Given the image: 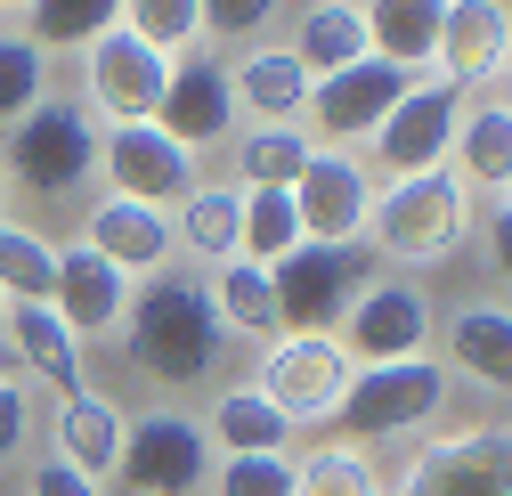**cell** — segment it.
I'll return each mask as SVG.
<instances>
[{
    "label": "cell",
    "instance_id": "cell-1",
    "mask_svg": "<svg viewBox=\"0 0 512 496\" xmlns=\"http://www.w3.org/2000/svg\"><path fill=\"white\" fill-rule=\"evenodd\" d=\"M220 318H212V301H204V277H179L163 269L155 285H139L131 301V326H122V350H131V366L147 383L163 391H196L212 383V366H220Z\"/></svg>",
    "mask_w": 512,
    "mask_h": 496
},
{
    "label": "cell",
    "instance_id": "cell-2",
    "mask_svg": "<svg viewBox=\"0 0 512 496\" xmlns=\"http://www.w3.org/2000/svg\"><path fill=\"white\" fill-rule=\"evenodd\" d=\"M480 204L464 196V179L456 171H415V179H391V188H374V212H366V253L374 269H391V277H415L447 253H464V236H472Z\"/></svg>",
    "mask_w": 512,
    "mask_h": 496
},
{
    "label": "cell",
    "instance_id": "cell-3",
    "mask_svg": "<svg viewBox=\"0 0 512 496\" xmlns=\"http://www.w3.org/2000/svg\"><path fill=\"white\" fill-rule=\"evenodd\" d=\"M0 171L9 188H33V196H74L98 179V122L82 114V98L49 90L9 139H0Z\"/></svg>",
    "mask_w": 512,
    "mask_h": 496
},
{
    "label": "cell",
    "instance_id": "cell-4",
    "mask_svg": "<svg viewBox=\"0 0 512 496\" xmlns=\"http://www.w3.org/2000/svg\"><path fill=\"white\" fill-rule=\"evenodd\" d=\"M439 407H447V366L439 358H399V366H358L334 423H342L350 448H366V440H407Z\"/></svg>",
    "mask_w": 512,
    "mask_h": 496
},
{
    "label": "cell",
    "instance_id": "cell-5",
    "mask_svg": "<svg viewBox=\"0 0 512 496\" xmlns=\"http://www.w3.org/2000/svg\"><path fill=\"white\" fill-rule=\"evenodd\" d=\"M374 253L366 244H301V253H285L269 269V293H277V318L285 334H334L342 309L374 285Z\"/></svg>",
    "mask_w": 512,
    "mask_h": 496
},
{
    "label": "cell",
    "instance_id": "cell-6",
    "mask_svg": "<svg viewBox=\"0 0 512 496\" xmlns=\"http://www.w3.org/2000/svg\"><path fill=\"white\" fill-rule=\"evenodd\" d=\"M114 480L131 488V496H204V480H212L204 415H187V407H147V415H131Z\"/></svg>",
    "mask_w": 512,
    "mask_h": 496
},
{
    "label": "cell",
    "instance_id": "cell-7",
    "mask_svg": "<svg viewBox=\"0 0 512 496\" xmlns=\"http://www.w3.org/2000/svg\"><path fill=\"white\" fill-rule=\"evenodd\" d=\"M350 375H358V366L342 358L334 334H277V342H261V375H252V391H261L293 431H317V423H334Z\"/></svg>",
    "mask_w": 512,
    "mask_h": 496
},
{
    "label": "cell",
    "instance_id": "cell-8",
    "mask_svg": "<svg viewBox=\"0 0 512 496\" xmlns=\"http://www.w3.org/2000/svg\"><path fill=\"white\" fill-rule=\"evenodd\" d=\"M431 334H439L431 293H423L415 277H391V269H382V277H374V285L342 309V326H334V342H342V358H350V366L431 358Z\"/></svg>",
    "mask_w": 512,
    "mask_h": 496
},
{
    "label": "cell",
    "instance_id": "cell-9",
    "mask_svg": "<svg viewBox=\"0 0 512 496\" xmlns=\"http://www.w3.org/2000/svg\"><path fill=\"white\" fill-rule=\"evenodd\" d=\"M163 82H171V57H155L139 33H98L82 49V114L98 122V131H131V122H155L163 106Z\"/></svg>",
    "mask_w": 512,
    "mask_h": 496
},
{
    "label": "cell",
    "instance_id": "cell-10",
    "mask_svg": "<svg viewBox=\"0 0 512 496\" xmlns=\"http://www.w3.org/2000/svg\"><path fill=\"white\" fill-rule=\"evenodd\" d=\"M464 90H447L439 74H423V82H407L399 90V106L382 114V131L366 139L374 147V179L391 188V179H415V171H447V147H456V122H464Z\"/></svg>",
    "mask_w": 512,
    "mask_h": 496
},
{
    "label": "cell",
    "instance_id": "cell-11",
    "mask_svg": "<svg viewBox=\"0 0 512 496\" xmlns=\"http://www.w3.org/2000/svg\"><path fill=\"white\" fill-rule=\"evenodd\" d=\"M155 131L187 155H212L244 131L236 114V90H228V57L220 49H187L171 57V82H163V106H155Z\"/></svg>",
    "mask_w": 512,
    "mask_h": 496
},
{
    "label": "cell",
    "instance_id": "cell-12",
    "mask_svg": "<svg viewBox=\"0 0 512 496\" xmlns=\"http://www.w3.org/2000/svg\"><path fill=\"white\" fill-rule=\"evenodd\" d=\"M98 179H106V196H122V204L179 212L187 188H196V155L171 147L155 122H131V131H98Z\"/></svg>",
    "mask_w": 512,
    "mask_h": 496
},
{
    "label": "cell",
    "instance_id": "cell-13",
    "mask_svg": "<svg viewBox=\"0 0 512 496\" xmlns=\"http://www.w3.org/2000/svg\"><path fill=\"white\" fill-rule=\"evenodd\" d=\"M382 496H512V431L472 423L456 440H431L399 472V488H382Z\"/></svg>",
    "mask_w": 512,
    "mask_h": 496
},
{
    "label": "cell",
    "instance_id": "cell-14",
    "mask_svg": "<svg viewBox=\"0 0 512 496\" xmlns=\"http://www.w3.org/2000/svg\"><path fill=\"white\" fill-rule=\"evenodd\" d=\"M374 188L382 179L366 171V155H334L317 147L309 171L293 179V220H301V244H358L366 236V212H374Z\"/></svg>",
    "mask_w": 512,
    "mask_h": 496
},
{
    "label": "cell",
    "instance_id": "cell-15",
    "mask_svg": "<svg viewBox=\"0 0 512 496\" xmlns=\"http://www.w3.org/2000/svg\"><path fill=\"white\" fill-rule=\"evenodd\" d=\"M399 90H407V74H391V66H374V57H358L350 74H326L309 90V114H301V131H309V147H334V155H358L374 131H382V114L399 106Z\"/></svg>",
    "mask_w": 512,
    "mask_h": 496
},
{
    "label": "cell",
    "instance_id": "cell-16",
    "mask_svg": "<svg viewBox=\"0 0 512 496\" xmlns=\"http://www.w3.org/2000/svg\"><path fill=\"white\" fill-rule=\"evenodd\" d=\"M131 301L139 285L106 269L90 244H57V285H49V309H57V326H66L82 350L90 342H122V326H131Z\"/></svg>",
    "mask_w": 512,
    "mask_h": 496
},
{
    "label": "cell",
    "instance_id": "cell-17",
    "mask_svg": "<svg viewBox=\"0 0 512 496\" xmlns=\"http://www.w3.org/2000/svg\"><path fill=\"white\" fill-rule=\"evenodd\" d=\"M74 244H90V253L106 269H122L131 285H155L171 261H179V244H171V212H147V204H122V196H98L74 228Z\"/></svg>",
    "mask_w": 512,
    "mask_h": 496
},
{
    "label": "cell",
    "instance_id": "cell-18",
    "mask_svg": "<svg viewBox=\"0 0 512 496\" xmlns=\"http://www.w3.org/2000/svg\"><path fill=\"white\" fill-rule=\"evenodd\" d=\"M504 57H512V9L496 0H447L439 9V82L447 90H496L504 82Z\"/></svg>",
    "mask_w": 512,
    "mask_h": 496
},
{
    "label": "cell",
    "instance_id": "cell-19",
    "mask_svg": "<svg viewBox=\"0 0 512 496\" xmlns=\"http://www.w3.org/2000/svg\"><path fill=\"white\" fill-rule=\"evenodd\" d=\"M0 342H9V366H25L33 383H49L57 399H82L90 391V350L57 326V309L49 301H17V309H0ZM17 375V383H25Z\"/></svg>",
    "mask_w": 512,
    "mask_h": 496
},
{
    "label": "cell",
    "instance_id": "cell-20",
    "mask_svg": "<svg viewBox=\"0 0 512 496\" xmlns=\"http://www.w3.org/2000/svg\"><path fill=\"white\" fill-rule=\"evenodd\" d=\"M447 171L464 179L472 204H504L512 188V98L504 90H480L456 122V147H447Z\"/></svg>",
    "mask_w": 512,
    "mask_h": 496
},
{
    "label": "cell",
    "instance_id": "cell-21",
    "mask_svg": "<svg viewBox=\"0 0 512 496\" xmlns=\"http://www.w3.org/2000/svg\"><path fill=\"white\" fill-rule=\"evenodd\" d=\"M122 431H131V415H122L114 399H98V391H82V399H57V415H49V456L66 464V472H82V480H114V464H122Z\"/></svg>",
    "mask_w": 512,
    "mask_h": 496
},
{
    "label": "cell",
    "instance_id": "cell-22",
    "mask_svg": "<svg viewBox=\"0 0 512 496\" xmlns=\"http://www.w3.org/2000/svg\"><path fill=\"white\" fill-rule=\"evenodd\" d=\"M228 90H236V114L244 122H301L317 82L301 74V57L285 41H261V49H244L236 66H228Z\"/></svg>",
    "mask_w": 512,
    "mask_h": 496
},
{
    "label": "cell",
    "instance_id": "cell-23",
    "mask_svg": "<svg viewBox=\"0 0 512 496\" xmlns=\"http://www.w3.org/2000/svg\"><path fill=\"white\" fill-rule=\"evenodd\" d=\"M447 366H456L472 391H512V309L504 301H464L456 318H447Z\"/></svg>",
    "mask_w": 512,
    "mask_h": 496
},
{
    "label": "cell",
    "instance_id": "cell-24",
    "mask_svg": "<svg viewBox=\"0 0 512 496\" xmlns=\"http://www.w3.org/2000/svg\"><path fill=\"white\" fill-rule=\"evenodd\" d=\"M366 57L423 82L439 66V0H374L366 9Z\"/></svg>",
    "mask_w": 512,
    "mask_h": 496
},
{
    "label": "cell",
    "instance_id": "cell-25",
    "mask_svg": "<svg viewBox=\"0 0 512 496\" xmlns=\"http://www.w3.org/2000/svg\"><path fill=\"white\" fill-rule=\"evenodd\" d=\"M236 228H244V188L236 179H196L187 204L171 212V244L187 261H204V269L236 261Z\"/></svg>",
    "mask_w": 512,
    "mask_h": 496
},
{
    "label": "cell",
    "instance_id": "cell-26",
    "mask_svg": "<svg viewBox=\"0 0 512 496\" xmlns=\"http://www.w3.org/2000/svg\"><path fill=\"white\" fill-rule=\"evenodd\" d=\"M204 440H212V464L220 456H293V423L252 391V383H228L204 415Z\"/></svg>",
    "mask_w": 512,
    "mask_h": 496
},
{
    "label": "cell",
    "instance_id": "cell-27",
    "mask_svg": "<svg viewBox=\"0 0 512 496\" xmlns=\"http://www.w3.org/2000/svg\"><path fill=\"white\" fill-rule=\"evenodd\" d=\"M301 57V74L309 82H326V74H350L358 57H366V9L358 0H317V9H293V41Z\"/></svg>",
    "mask_w": 512,
    "mask_h": 496
},
{
    "label": "cell",
    "instance_id": "cell-28",
    "mask_svg": "<svg viewBox=\"0 0 512 496\" xmlns=\"http://www.w3.org/2000/svg\"><path fill=\"white\" fill-rule=\"evenodd\" d=\"M204 301H212L220 334H244V342H277V334H285L277 293H269V269H252V261H220V269L204 277Z\"/></svg>",
    "mask_w": 512,
    "mask_h": 496
},
{
    "label": "cell",
    "instance_id": "cell-29",
    "mask_svg": "<svg viewBox=\"0 0 512 496\" xmlns=\"http://www.w3.org/2000/svg\"><path fill=\"white\" fill-rule=\"evenodd\" d=\"M9 25H17L41 57H49V66H57L66 49L82 57L98 33H114V25H122V0H33V9H17Z\"/></svg>",
    "mask_w": 512,
    "mask_h": 496
},
{
    "label": "cell",
    "instance_id": "cell-30",
    "mask_svg": "<svg viewBox=\"0 0 512 496\" xmlns=\"http://www.w3.org/2000/svg\"><path fill=\"white\" fill-rule=\"evenodd\" d=\"M228 155H236V188H293L317 147L301 122H244L228 139Z\"/></svg>",
    "mask_w": 512,
    "mask_h": 496
},
{
    "label": "cell",
    "instance_id": "cell-31",
    "mask_svg": "<svg viewBox=\"0 0 512 496\" xmlns=\"http://www.w3.org/2000/svg\"><path fill=\"white\" fill-rule=\"evenodd\" d=\"M285 253H301V220L285 188H244V228H236V261L277 269Z\"/></svg>",
    "mask_w": 512,
    "mask_h": 496
},
{
    "label": "cell",
    "instance_id": "cell-32",
    "mask_svg": "<svg viewBox=\"0 0 512 496\" xmlns=\"http://www.w3.org/2000/svg\"><path fill=\"white\" fill-rule=\"evenodd\" d=\"M57 285V244L33 220H0V301H49Z\"/></svg>",
    "mask_w": 512,
    "mask_h": 496
},
{
    "label": "cell",
    "instance_id": "cell-33",
    "mask_svg": "<svg viewBox=\"0 0 512 496\" xmlns=\"http://www.w3.org/2000/svg\"><path fill=\"white\" fill-rule=\"evenodd\" d=\"M293 496H382V472L350 440H317L309 456H293Z\"/></svg>",
    "mask_w": 512,
    "mask_h": 496
},
{
    "label": "cell",
    "instance_id": "cell-34",
    "mask_svg": "<svg viewBox=\"0 0 512 496\" xmlns=\"http://www.w3.org/2000/svg\"><path fill=\"white\" fill-rule=\"evenodd\" d=\"M49 74H57V66H49V57H41L9 17H0V131H17V122L49 98Z\"/></svg>",
    "mask_w": 512,
    "mask_h": 496
},
{
    "label": "cell",
    "instance_id": "cell-35",
    "mask_svg": "<svg viewBox=\"0 0 512 496\" xmlns=\"http://www.w3.org/2000/svg\"><path fill=\"white\" fill-rule=\"evenodd\" d=\"M122 33H139L155 57L204 49V0H122Z\"/></svg>",
    "mask_w": 512,
    "mask_h": 496
},
{
    "label": "cell",
    "instance_id": "cell-36",
    "mask_svg": "<svg viewBox=\"0 0 512 496\" xmlns=\"http://www.w3.org/2000/svg\"><path fill=\"white\" fill-rule=\"evenodd\" d=\"M204 488L212 496H293V456H220Z\"/></svg>",
    "mask_w": 512,
    "mask_h": 496
},
{
    "label": "cell",
    "instance_id": "cell-37",
    "mask_svg": "<svg viewBox=\"0 0 512 496\" xmlns=\"http://www.w3.org/2000/svg\"><path fill=\"white\" fill-rule=\"evenodd\" d=\"M33 431H41V407H33V383L17 375H0V472H9L25 448H33Z\"/></svg>",
    "mask_w": 512,
    "mask_h": 496
},
{
    "label": "cell",
    "instance_id": "cell-38",
    "mask_svg": "<svg viewBox=\"0 0 512 496\" xmlns=\"http://www.w3.org/2000/svg\"><path fill=\"white\" fill-rule=\"evenodd\" d=\"M269 25H277L269 0H204V41H252L261 49Z\"/></svg>",
    "mask_w": 512,
    "mask_h": 496
},
{
    "label": "cell",
    "instance_id": "cell-39",
    "mask_svg": "<svg viewBox=\"0 0 512 496\" xmlns=\"http://www.w3.org/2000/svg\"><path fill=\"white\" fill-rule=\"evenodd\" d=\"M25 496H106L98 480H82V472H66L57 456H41L33 472H25Z\"/></svg>",
    "mask_w": 512,
    "mask_h": 496
},
{
    "label": "cell",
    "instance_id": "cell-40",
    "mask_svg": "<svg viewBox=\"0 0 512 496\" xmlns=\"http://www.w3.org/2000/svg\"><path fill=\"white\" fill-rule=\"evenodd\" d=\"M9 196H17V188H9V171H0V220H9Z\"/></svg>",
    "mask_w": 512,
    "mask_h": 496
},
{
    "label": "cell",
    "instance_id": "cell-41",
    "mask_svg": "<svg viewBox=\"0 0 512 496\" xmlns=\"http://www.w3.org/2000/svg\"><path fill=\"white\" fill-rule=\"evenodd\" d=\"M0 375H17V366H9V342H0Z\"/></svg>",
    "mask_w": 512,
    "mask_h": 496
},
{
    "label": "cell",
    "instance_id": "cell-42",
    "mask_svg": "<svg viewBox=\"0 0 512 496\" xmlns=\"http://www.w3.org/2000/svg\"><path fill=\"white\" fill-rule=\"evenodd\" d=\"M0 309H9V301H0Z\"/></svg>",
    "mask_w": 512,
    "mask_h": 496
}]
</instances>
